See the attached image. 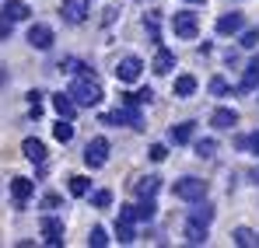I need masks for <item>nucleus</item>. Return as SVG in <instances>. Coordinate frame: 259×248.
I'll return each mask as SVG.
<instances>
[{
	"mask_svg": "<svg viewBox=\"0 0 259 248\" xmlns=\"http://www.w3.org/2000/svg\"><path fill=\"white\" fill-rule=\"evenodd\" d=\"M77 74H74V81H70V98H74V105H81V109H91V105H98L102 102V81L88 70V67H74Z\"/></svg>",
	"mask_w": 259,
	"mask_h": 248,
	"instance_id": "nucleus-1",
	"label": "nucleus"
},
{
	"mask_svg": "<svg viewBox=\"0 0 259 248\" xmlns=\"http://www.w3.org/2000/svg\"><path fill=\"white\" fill-rule=\"evenodd\" d=\"M207 182L203 178H193V175H186V178H179L172 185V192L179 196V200H186V203H200V200H207Z\"/></svg>",
	"mask_w": 259,
	"mask_h": 248,
	"instance_id": "nucleus-2",
	"label": "nucleus"
},
{
	"mask_svg": "<svg viewBox=\"0 0 259 248\" xmlns=\"http://www.w3.org/2000/svg\"><path fill=\"white\" fill-rule=\"evenodd\" d=\"M60 14H63L67 25H84L88 14H91V4L88 0H63L60 4Z\"/></svg>",
	"mask_w": 259,
	"mask_h": 248,
	"instance_id": "nucleus-3",
	"label": "nucleus"
},
{
	"mask_svg": "<svg viewBox=\"0 0 259 248\" xmlns=\"http://www.w3.org/2000/svg\"><path fill=\"white\" fill-rule=\"evenodd\" d=\"M105 161H109V140H105V136L88 140V147H84V165L88 168H102Z\"/></svg>",
	"mask_w": 259,
	"mask_h": 248,
	"instance_id": "nucleus-4",
	"label": "nucleus"
},
{
	"mask_svg": "<svg viewBox=\"0 0 259 248\" xmlns=\"http://www.w3.org/2000/svg\"><path fill=\"white\" fill-rule=\"evenodd\" d=\"M172 28H175L179 39H196V35H200V18L189 14V11H179L172 18Z\"/></svg>",
	"mask_w": 259,
	"mask_h": 248,
	"instance_id": "nucleus-5",
	"label": "nucleus"
},
{
	"mask_svg": "<svg viewBox=\"0 0 259 248\" xmlns=\"http://www.w3.org/2000/svg\"><path fill=\"white\" fill-rule=\"evenodd\" d=\"M140 74H144V60H140V56H123L119 67H116V77L123 84H137Z\"/></svg>",
	"mask_w": 259,
	"mask_h": 248,
	"instance_id": "nucleus-6",
	"label": "nucleus"
},
{
	"mask_svg": "<svg viewBox=\"0 0 259 248\" xmlns=\"http://www.w3.org/2000/svg\"><path fill=\"white\" fill-rule=\"evenodd\" d=\"M53 42H56V35H53V28L49 25H42V21H35L32 28H28V45L32 49H53Z\"/></svg>",
	"mask_w": 259,
	"mask_h": 248,
	"instance_id": "nucleus-7",
	"label": "nucleus"
},
{
	"mask_svg": "<svg viewBox=\"0 0 259 248\" xmlns=\"http://www.w3.org/2000/svg\"><path fill=\"white\" fill-rule=\"evenodd\" d=\"M42 238H46V245L60 248V245H63V220L46 217V220H42Z\"/></svg>",
	"mask_w": 259,
	"mask_h": 248,
	"instance_id": "nucleus-8",
	"label": "nucleus"
},
{
	"mask_svg": "<svg viewBox=\"0 0 259 248\" xmlns=\"http://www.w3.org/2000/svg\"><path fill=\"white\" fill-rule=\"evenodd\" d=\"M21 154H25L32 165H42V161H46V143L39 140V136H28V140L21 143Z\"/></svg>",
	"mask_w": 259,
	"mask_h": 248,
	"instance_id": "nucleus-9",
	"label": "nucleus"
},
{
	"mask_svg": "<svg viewBox=\"0 0 259 248\" xmlns=\"http://www.w3.org/2000/svg\"><path fill=\"white\" fill-rule=\"evenodd\" d=\"M0 14H4V18H11V21H28V18H32V7H28L25 0H7Z\"/></svg>",
	"mask_w": 259,
	"mask_h": 248,
	"instance_id": "nucleus-10",
	"label": "nucleus"
},
{
	"mask_svg": "<svg viewBox=\"0 0 259 248\" xmlns=\"http://www.w3.org/2000/svg\"><path fill=\"white\" fill-rule=\"evenodd\" d=\"M242 28H245V18L235 14V11L224 14V18H217V32H221V35H235V32H242Z\"/></svg>",
	"mask_w": 259,
	"mask_h": 248,
	"instance_id": "nucleus-11",
	"label": "nucleus"
},
{
	"mask_svg": "<svg viewBox=\"0 0 259 248\" xmlns=\"http://www.w3.org/2000/svg\"><path fill=\"white\" fill-rule=\"evenodd\" d=\"M259 87V56L249 60V67H245V74H242V84H238V91H256Z\"/></svg>",
	"mask_w": 259,
	"mask_h": 248,
	"instance_id": "nucleus-12",
	"label": "nucleus"
},
{
	"mask_svg": "<svg viewBox=\"0 0 259 248\" xmlns=\"http://www.w3.org/2000/svg\"><path fill=\"white\" fill-rule=\"evenodd\" d=\"M53 109L60 112V119H74V116H77L74 98H70V94H63V91H60V94H53Z\"/></svg>",
	"mask_w": 259,
	"mask_h": 248,
	"instance_id": "nucleus-13",
	"label": "nucleus"
},
{
	"mask_svg": "<svg viewBox=\"0 0 259 248\" xmlns=\"http://www.w3.org/2000/svg\"><path fill=\"white\" fill-rule=\"evenodd\" d=\"M32 192H35V182H32V178H14V182H11V196H14L18 203H28Z\"/></svg>",
	"mask_w": 259,
	"mask_h": 248,
	"instance_id": "nucleus-14",
	"label": "nucleus"
},
{
	"mask_svg": "<svg viewBox=\"0 0 259 248\" xmlns=\"http://www.w3.org/2000/svg\"><path fill=\"white\" fill-rule=\"evenodd\" d=\"M158 189H161V178H158V175H144V178L137 182V196H140V200H154Z\"/></svg>",
	"mask_w": 259,
	"mask_h": 248,
	"instance_id": "nucleus-15",
	"label": "nucleus"
},
{
	"mask_svg": "<svg viewBox=\"0 0 259 248\" xmlns=\"http://www.w3.org/2000/svg\"><path fill=\"white\" fill-rule=\"evenodd\" d=\"M210 123H214L217 129H231V126H238V112H235V109H214Z\"/></svg>",
	"mask_w": 259,
	"mask_h": 248,
	"instance_id": "nucleus-16",
	"label": "nucleus"
},
{
	"mask_svg": "<svg viewBox=\"0 0 259 248\" xmlns=\"http://www.w3.org/2000/svg\"><path fill=\"white\" fill-rule=\"evenodd\" d=\"M186 241H189V245H207V224L186 220Z\"/></svg>",
	"mask_w": 259,
	"mask_h": 248,
	"instance_id": "nucleus-17",
	"label": "nucleus"
},
{
	"mask_svg": "<svg viewBox=\"0 0 259 248\" xmlns=\"http://www.w3.org/2000/svg\"><path fill=\"white\" fill-rule=\"evenodd\" d=\"M175 70V53L172 49H158L154 56V74H172Z\"/></svg>",
	"mask_w": 259,
	"mask_h": 248,
	"instance_id": "nucleus-18",
	"label": "nucleus"
},
{
	"mask_svg": "<svg viewBox=\"0 0 259 248\" xmlns=\"http://www.w3.org/2000/svg\"><path fill=\"white\" fill-rule=\"evenodd\" d=\"M116 238H119V245H133L137 241V231H133V220H116Z\"/></svg>",
	"mask_w": 259,
	"mask_h": 248,
	"instance_id": "nucleus-19",
	"label": "nucleus"
},
{
	"mask_svg": "<svg viewBox=\"0 0 259 248\" xmlns=\"http://www.w3.org/2000/svg\"><path fill=\"white\" fill-rule=\"evenodd\" d=\"M235 245H242V248H256L259 245V234L256 231H249V227H235Z\"/></svg>",
	"mask_w": 259,
	"mask_h": 248,
	"instance_id": "nucleus-20",
	"label": "nucleus"
},
{
	"mask_svg": "<svg viewBox=\"0 0 259 248\" xmlns=\"http://www.w3.org/2000/svg\"><path fill=\"white\" fill-rule=\"evenodd\" d=\"M193 126H196V123H179V126H172L168 140H172V143H189V140H193Z\"/></svg>",
	"mask_w": 259,
	"mask_h": 248,
	"instance_id": "nucleus-21",
	"label": "nucleus"
},
{
	"mask_svg": "<svg viewBox=\"0 0 259 248\" xmlns=\"http://www.w3.org/2000/svg\"><path fill=\"white\" fill-rule=\"evenodd\" d=\"M193 91H196V77H193V74H182V77H175V94H179V98H189Z\"/></svg>",
	"mask_w": 259,
	"mask_h": 248,
	"instance_id": "nucleus-22",
	"label": "nucleus"
},
{
	"mask_svg": "<svg viewBox=\"0 0 259 248\" xmlns=\"http://www.w3.org/2000/svg\"><path fill=\"white\" fill-rule=\"evenodd\" d=\"M189 220H196V224H207V227H210V220H214V207L200 200V207H196L193 213H189Z\"/></svg>",
	"mask_w": 259,
	"mask_h": 248,
	"instance_id": "nucleus-23",
	"label": "nucleus"
},
{
	"mask_svg": "<svg viewBox=\"0 0 259 248\" xmlns=\"http://www.w3.org/2000/svg\"><path fill=\"white\" fill-rule=\"evenodd\" d=\"M88 192H91V178H88V175H74V178H70V196L81 200Z\"/></svg>",
	"mask_w": 259,
	"mask_h": 248,
	"instance_id": "nucleus-24",
	"label": "nucleus"
},
{
	"mask_svg": "<svg viewBox=\"0 0 259 248\" xmlns=\"http://www.w3.org/2000/svg\"><path fill=\"white\" fill-rule=\"evenodd\" d=\"M53 136H56L60 143H70V140H74V126H70V119H60V123L53 126Z\"/></svg>",
	"mask_w": 259,
	"mask_h": 248,
	"instance_id": "nucleus-25",
	"label": "nucleus"
},
{
	"mask_svg": "<svg viewBox=\"0 0 259 248\" xmlns=\"http://www.w3.org/2000/svg\"><path fill=\"white\" fill-rule=\"evenodd\" d=\"M133 217H137V220H154V200H140V203L133 207Z\"/></svg>",
	"mask_w": 259,
	"mask_h": 248,
	"instance_id": "nucleus-26",
	"label": "nucleus"
},
{
	"mask_svg": "<svg viewBox=\"0 0 259 248\" xmlns=\"http://www.w3.org/2000/svg\"><path fill=\"white\" fill-rule=\"evenodd\" d=\"M217 154V140H196V158H214Z\"/></svg>",
	"mask_w": 259,
	"mask_h": 248,
	"instance_id": "nucleus-27",
	"label": "nucleus"
},
{
	"mask_svg": "<svg viewBox=\"0 0 259 248\" xmlns=\"http://www.w3.org/2000/svg\"><path fill=\"white\" fill-rule=\"evenodd\" d=\"M88 196H91V203H95L98 210L112 207V192H109V189H98V192H88Z\"/></svg>",
	"mask_w": 259,
	"mask_h": 248,
	"instance_id": "nucleus-28",
	"label": "nucleus"
},
{
	"mask_svg": "<svg viewBox=\"0 0 259 248\" xmlns=\"http://www.w3.org/2000/svg\"><path fill=\"white\" fill-rule=\"evenodd\" d=\"M88 245H91V248L109 245V234H105V227H91V234H88Z\"/></svg>",
	"mask_w": 259,
	"mask_h": 248,
	"instance_id": "nucleus-29",
	"label": "nucleus"
},
{
	"mask_svg": "<svg viewBox=\"0 0 259 248\" xmlns=\"http://www.w3.org/2000/svg\"><path fill=\"white\" fill-rule=\"evenodd\" d=\"M242 45H245V49H256L259 45V28H245V32H242Z\"/></svg>",
	"mask_w": 259,
	"mask_h": 248,
	"instance_id": "nucleus-30",
	"label": "nucleus"
},
{
	"mask_svg": "<svg viewBox=\"0 0 259 248\" xmlns=\"http://www.w3.org/2000/svg\"><path fill=\"white\" fill-rule=\"evenodd\" d=\"M147 158H151V161H165V158H168V147H165V143H154V147L147 151Z\"/></svg>",
	"mask_w": 259,
	"mask_h": 248,
	"instance_id": "nucleus-31",
	"label": "nucleus"
},
{
	"mask_svg": "<svg viewBox=\"0 0 259 248\" xmlns=\"http://www.w3.org/2000/svg\"><path fill=\"white\" fill-rule=\"evenodd\" d=\"M11 32H14V21L0 14V42H7V39H11Z\"/></svg>",
	"mask_w": 259,
	"mask_h": 248,
	"instance_id": "nucleus-32",
	"label": "nucleus"
},
{
	"mask_svg": "<svg viewBox=\"0 0 259 248\" xmlns=\"http://www.w3.org/2000/svg\"><path fill=\"white\" fill-rule=\"evenodd\" d=\"M210 94H228V81L224 77H214L210 81Z\"/></svg>",
	"mask_w": 259,
	"mask_h": 248,
	"instance_id": "nucleus-33",
	"label": "nucleus"
},
{
	"mask_svg": "<svg viewBox=\"0 0 259 248\" xmlns=\"http://www.w3.org/2000/svg\"><path fill=\"white\" fill-rule=\"evenodd\" d=\"M245 151H252V154H259V129L252 133V136H245Z\"/></svg>",
	"mask_w": 259,
	"mask_h": 248,
	"instance_id": "nucleus-34",
	"label": "nucleus"
},
{
	"mask_svg": "<svg viewBox=\"0 0 259 248\" xmlns=\"http://www.w3.org/2000/svg\"><path fill=\"white\" fill-rule=\"evenodd\" d=\"M42 207H46V210H53V207H60V196H53V192H49V196H46V200H42Z\"/></svg>",
	"mask_w": 259,
	"mask_h": 248,
	"instance_id": "nucleus-35",
	"label": "nucleus"
},
{
	"mask_svg": "<svg viewBox=\"0 0 259 248\" xmlns=\"http://www.w3.org/2000/svg\"><path fill=\"white\" fill-rule=\"evenodd\" d=\"M4 81H7V74H4V67H0V87H4Z\"/></svg>",
	"mask_w": 259,
	"mask_h": 248,
	"instance_id": "nucleus-36",
	"label": "nucleus"
},
{
	"mask_svg": "<svg viewBox=\"0 0 259 248\" xmlns=\"http://www.w3.org/2000/svg\"><path fill=\"white\" fill-rule=\"evenodd\" d=\"M186 4H207V0H186Z\"/></svg>",
	"mask_w": 259,
	"mask_h": 248,
	"instance_id": "nucleus-37",
	"label": "nucleus"
},
{
	"mask_svg": "<svg viewBox=\"0 0 259 248\" xmlns=\"http://www.w3.org/2000/svg\"><path fill=\"white\" fill-rule=\"evenodd\" d=\"M252 178H256V182H259V168H256V171H252Z\"/></svg>",
	"mask_w": 259,
	"mask_h": 248,
	"instance_id": "nucleus-38",
	"label": "nucleus"
}]
</instances>
